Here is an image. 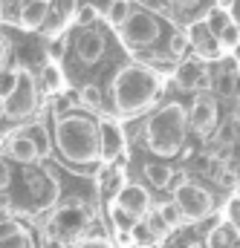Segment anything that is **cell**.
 I'll use <instances>...</instances> for the list:
<instances>
[{
	"mask_svg": "<svg viewBox=\"0 0 240 248\" xmlns=\"http://www.w3.org/2000/svg\"><path fill=\"white\" fill-rule=\"evenodd\" d=\"M55 147L69 165H93L104 159L102 124L90 116L69 113L55 124Z\"/></svg>",
	"mask_w": 240,
	"mask_h": 248,
	"instance_id": "6da1fadb",
	"label": "cell"
},
{
	"mask_svg": "<svg viewBox=\"0 0 240 248\" xmlns=\"http://www.w3.org/2000/svg\"><path fill=\"white\" fill-rule=\"evenodd\" d=\"M188 110L171 101L165 104L162 110H156L148 124H145V144L154 156H162V159H171L177 156L185 144V136H188Z\"/></svg>",
	"mask_w": 240,
	"mask_h": 248,
	"instance_id": "7a4b0ae2",
	"label": "cell"
},
{
	"mask_svg": "<svg viewBox=\"0 0 240 248\" xmlns=\"http://www.w3.org/2000/svg\"><path fill=\"white\" fill-rule=\"evenodd\" d=\"M159 95V78L145 66H121L113 78V107L121 116H136Z\"/></svg>",
	"mask_w": 240,
	"mask_h": 248,
	"instance_id": "3957f363",
	"label": "cell"
},
{
	"mask_svg": "<svg viewBox=\"0 0 240 248\" xmlns=\"http://www.w3.org/2000/svg\"><path fill=\"white\" fill-rule=\"evenodd\" d=\"M159 32H162V26H159L156 15L148 9H136L130 15V20L119 29V41L130 49H145L159 41Z\"/></svg>",
	"mask_w": 240,
	"mask_h": 248,
	"instance_id": "277c9868",
	"label": "cell"
},
{
	"mask_svg": "<svg viewBox=\"0 0 240 248\" xmlns=\"http://www.w3.org/2000/svg\"><path fill=\"white\" fill-rule=\"evenodd\" d=\"M174 202L180 208L182 219H188V222H200L214 211L211 193L203 185H194V182H180L177 190H174Z\"/></svg>",
	"mask_w": 240,
	"mask_h": 248,
	"instance_id": "5b68a950",
	"label": "cell"
},
{
	"mask_svg": "<svg viewBox=\"0 0 240 248\" xmlns=\"http://www.w3.org/2000/svg\"><path fill=\"white\" fill-rule=\"evenodd\" d=\"M38 107V84L29 72H20V84L17 90L12 93V98L3 101V110H6V119H26L32 116Z\"/></svg>",
	"mask_w": 240,
	"mask_h": 248,
	"instance_id": "8992f818",
	"label": "cell"
},
{
	"mask_svg": "<svg viewBox=\"0 0 240 248\" xmlns=\"http://www.w3.org/2000/svg\"><path fill=\"white\" fill-rule=\"evenodd\" d=\"M116 205L124 208L127 214H133V217L142 219V217L151 214V193L142 185H124L119 190V196H116Z\"/></svg>",
	"mask_w": 240,
	"mask_h": 248,
	"instance_id": "52a82bcc",
	"label": "cell"
},
{
	"mask_svg": "<svg viewBox=\"0 0 240 248\" xmlns=\"http://www.w3.org/2000/svg\"><path fill=\"white\" fill-rule=\"evenodd\" d=\"M214 124H217V104L211 98H200V101L191 104V110H188V127L194 133H208Z\"/></svg>",
	"mask_w": 240,
	"mask_h": 248,
	"instance_id": "ba28073f",
	"label": "cell"
},
{
	"mask_svg": "<svg viewBox=\"0 0 240 248\" xmlns=\"http://www.w3.org/2000/svg\"><path fill=\"white\" fill-rule=\"evenodd\" d=\"M6 156L15 159V162H23V165H32L41 159V150L35 147V141H29L26 136L15 133L12 139H6Z\"/></svg>",
	"mask_w": 240,
	"mask_h": 248,
	"instance_id": "9c48e42d",
	"label": "cell"
},
{
	"mask_svg": "<svg viewBox=\"0 0 240 248\" xmlns=\"http://www.w3.org/2000/svg\"><path fill=\"white\" fill-rule=\"evenodd\" d=\"M208 84V72H206V66L197 61H185L177 69V87L185 90V93H194V90H200V87H206Z\"/></svg>",
	"mask_w": 240,
	"mask_h": 248,
	"instance_id": "30bf717a",
	"label": "cell"
},
{
	"mask_svg": "<svg viewBox=\"0 0 240 248\" xmlns=\"http://www.w3.org/2000/svg\"><path fill=\"white\" fill-rule=\"evenodd\" d=\"M102 55H104V35L84 32L81 41H78V58L84 63H96V61H102Z\"/></svg>",
	"mask_w": 240,
	"mask_h": 248,
	"instance_id": "8fae6325",
	"label": "cell"
},
{
	"mask_svg": "<svg viewBox=\"0 0 240 248\" xmlns=\"http://www.w3.org/2000/svg\"><path fill=\"white\" fill-rule=\"evenodd\" d=\"M50 17V3L47 0H32L23 6V15H20V26L26 29H41Z\"/></svg>",
	"mask_w": 240,
	"mask_h": 248,
	"instance_id": "7c38bea8",
	"label": "cell"
},
{
	"mask_svg": "<svg viewBox=\"0 0 240 248\" xmlns=\"http://www.w3.org/2000/svg\"><path fill=\"white\" fill-rule=\"evenodd\" d=\"M188 41L194 44V49H197L200 55H208V52H217V49H220V46H217V38L208 32L206 20H200V23H194V26H191V35H188Z\"/></svg>",
	"mask_w": 240,
	"mask_h": 248,
	"instance_id": "4fadbf2b",
	"label": "cell"
},
{
	"mask_svg": "<svg viewBox=\"0 0 240 248\" xmlns=\"http://www.w3.org/2000/svg\"><path fill=\"white\" fill-rule=\"evenodd\" d=\"M15 133H20V136H26L29 141H35V147L41 150V156H47L50 147H52V139H50V133H47L44 124H26V127H20V130H15Z\"/></svg>",
	"mask_w": 240,
	"mask_h": 248,
	"instance_id": "5bb4252c",
	"label": "cell"
},
{
	"mask_svg": "<svg viewBox=\"0 0 240 248\" xmlns=\"http://www.w3.org/2000/svg\"><path fill=\"white\" fill-rule=\"evenodd\" d=\"M110 217H113V225H116V231H119L121 237H133V231L142 225V219H139V217L127 214V211H124V208H119V205H113Z\"/></svg>",
	"mask_w": 240,
	"mask_h": 248,
	"instance_id": "9a60e30c",
	"label": "cell"
},
{
	"mask_svg": "<svg viewBox=\"0 0 240 248\" xmlns=\"http://www.w3.org/2000/svg\"><path fill=\"white\" fill-rule=\"evenodd\" d=\"M145 176H148V182L154 187H168L171 185V179H174V170L168 168V165H162V162H154V165H145Z\"/></svg>",
	"mask_w": 240,
	"mask_h": 248,
	"instance_id": "2e32d148",
	"label": "cell"
},
{
	"mask_svg": "<svg viewBox=\"0 0 240 248\" xmlns=\"http://www.w3.org/2000/svg\"><path fill=\"white\" fill-rule=\"evenodd\" d=\"M203 20H206L208 32H211L214 38H217V35H223V32H226V29L235 23V20L229 17V12H226V9H217V6H214V9H208V15H206Z\"/></svg>",
	"mask_w": 240,
	"mask_h": 248,
	"instance_id": "e0dca14e",
	"label": "cell"
},
{
	"mask_svg": "<svg viewBox=\"0 0 240 248\" xmlns=\"http://www.w3.org/2000/svg\"><path fill=\"white\" fill-rule=\"evenodd\" d=\"M102 136H104V159H113L121 147V133L116 122H104L102 124Z\"/></svg>",
	"mask_w": 240,
	"mask_h": 248,
	"instance_id": "ac0fdd59",
	"label": "cell"
},
{
	"mask_svg": "<svg viewBox=\"0 0 240 248\" xmlns=\"http://www.w3.org/2000/svg\"><path fill=\"white\" fill-rule=\"evenodd\" d=\"M136 9H133V3L130 0H113L110 3V9H107V20H110V26H116L121 29L127 20H130V15H133Z\"/></svg>",
	"mask_w": 240,
	"mask_h": 248,
	"instance_id": "d6986e66",
	"label": "cell"
},
{
	"mask_svg": "<svg viewBox=\"0 0 240 248\" xmlns=\"http://www.w3.org/2000/svg\"><path fill=\"white\" fill-rule=\"evenodd\" d=\"M217 46H220V52H232V49H238L240 46V26L238 23H232L223 35H217Z\"/></svg>",
	"mask_w": 240,
	"mask_h": 248,
	"instance_id": "ffe728a7",
	"label": "cell"
},
{
	"mask_svg": "<svg viewBox=\"0 0 240 248\" xmlns=\"http://www.w3.org/2000/svg\"><path fill=\"white\" fill-rule=\"evenodd\" d=\"M81 101H84L90 110H102V107H104L102 90H99L96 84H84V87H81Z\"/></svg>",
	"mask_w": 240,
	"mask_h": 248,
	"instance_id": "44dd1931",
	"label": "cell"
},
{
	"mask_svg": "<svg viewBox=\"0 0 240 248\" xmlns=\"http://www.w3.org/2000/svg\"><path fill=\"white\" fill-rule=\"evenodd\" d=\"M156 214H159L171 228H177V225L182 222V214H180V208H177V202H162V205L156 208Z\"/></svg>",
	"mask_w": 240,
	"mask_h": 248,
	"instance_id": "7402d4cb",
	"label": "cell"
},
{
	"mask_svg": "<svg viewBox=\"0 0 240 248\" xmlns=\"http://www.w3.org/2000/svg\"><path fill=\"white\" fill-rule=\"evenodd\" d=\"M235 78H238V72H220L217 75V93L223 95V98H235Z\"/></svg>",
	"mask_w": 240,
	"mask_h": 248,
	"instance_id": "603a6c76",
	"label": "cell"
},
{
	"mask_svg": "<svg viewBox=\"0 0 240 248\" xmlns=\"http://www.w3.org/2000/svg\"><path fill=\"white\" fill-rule=\"evenodd\" d=\"M206 248H232V234L229 228H214L208 234V246Z\"/></svg>",
	"mask_w": 240,
	"mask_h": 248,
	"instance_id": "cb8c5ba5",
	"label": "cell"
},
{
	"mask_svg": "<svg viewBox=\"0 0 240 248\" xmlns=\"http://www.w3.org/2000/svg\"><path fill=\"white\" fill-rule=\"evenodd\" d=\"M148 231H151L156 240H162V237L171 231V225H168V222H165L159 214H148Z\"/></svg>",
	"mask_w": 240,
	"mask_h": 248,
	"instance_id": "d4e9b609",
	"label": "cell"
},
{
	"mask_svg": "<svg viewBox=\"0 0 240 248\" xmlns=\"http://www.w3.org/2000/svg\"><path fill=\"white\" fill-rule=\"evenodd\" d=\"M29 243H26V234L23 231H3V248H26Z\"/></svg>",
	"mask_w": 240,
	"mask_h": 248,
	"instance_id": "484cf974",
	"label": "cell"
},
{
	"mask_svg": "<svg viewBox=\"0 0 240 248\" xmlns=\"http://www.w3.org/2000/svg\"><path fill=\"white\" fill-rule=\"evenodd\" d=\"M41 75H44V87H47V90H55V87L61 84V72L52 66V63H47Z\"/></svg>",
	"mask_w": 240,
	"mask_h": 248,
	"instance_id": "4316f807",
	"label": "cell"
},
{
	"mask_svg": "<svg viewBox=\"0 0 240 248\" xmlns=\"http://www.w3.org/2000/svg\"><path fill=\"white\" fill-rule=\"evenodd\" d=\"M235 133H238V127H235V124H223V127H220V133H217V141H220V144H232Z\"/></svg>",
	"mask_w": 240,
	"mask_h": 248,
	"instance_id": "83f0119b",
	"label": "cell"
},
{
	"mask_svg": "<svg viewBox=\"0 0 240 248\" xmlns=\"http://www.w3.org/2000/svg\"><path fill=\"white\" fill-rule=\"evenodd\" d=\"M148 9H154V12H159V15H168L171 12V3L168 0H142Z\"/></svg>",
	"mask_w": 240,
	"mask_h": 248,
	"instance_id": "f1b7e54d",
	"label": "cell"
},
{
	"mask_svg": "<svg viewBox=\"0 0 240 248\" xmlns=\"http://www.w3.org/2000/svg\"><path fill=\"white\" fill-rule=\"evenodd\" d=\"M93 20H96V9H93V6H81V12H78V23L87 26V23H93Z\"/></svg>",
	"mask_w": 240,
	"mask_h": 248,
	"instance_id": "f546056e",
	"label": "cell"
},
{
	"mask_svg": "<svg viewBox=\"0 0 240 248\" xmlns=\"http://www.w3.org/2000/svg\"><path fill=\"white\" fill-rule=\"evenodd\" d=\"M185 41H188L185 35H177V38L171 41V49H168V52H171V55H182V49H185Z\"/></svg>",
	"mask_w": 240,
	"mask_h": 248,
	"instance_id": "4dcf8cb0",
	"label": "cell"
},
{
	"mask_svg": "<svg viewBox=\"0 0 240 248\" xmlns=\"http://www.w3.org/2000/svg\"><path fill=\"white\" fill-rule=\"evenodd\" d=\"M75 248H110L107 240H84V243H78Z\"/></svg>",
	"mask_w": 240,
	"mask_h": 248,
	"instance_id": "1f68e13d",
	"label": "cell"
},
{
	"mask_svg": "<svg viewBox=\"0 0 240 248\" xmlns=\"http://www.w3.org/2000/svg\"><path fill=\"white\" fill-rule=\"evenodd\" d=\"M171 6H177V9H194V6H200V0H168Z\"/></svg>",
	"mask_w": 240,
	"mask_h": 248,
	"instance_id": "d6a6232c",
	"label": "cell"
},
{
	"mask_svg": "<svg viewBox=\"0 0 240 248\" xmlns=\"http://www.w3.org/2000/svg\"><path fill=\"white\" fill-rule=\"evenodd\" d=\"M235 98H240V72H238V78H235Z\"/></svg>",
	"mask_w": 240,
	"mask_h": 248,
	"instance_id": "836d02e7",
	"label": "cell"
},
{
	"mask_svg": "<svg viewBox=\"0 0 240 248\" xmlns=\"http://www.w3.org/2000/svg\"><path fill=\"white\" fill-rule=\"evenodd\" d=\"M185 248H203V246H197V243H191V246H185Z\"/></svg>",
	"mask_w": 240,
	"mask_h": 248,
	"instance_id": "e575fe53",
	"label": "cell"
},
{
	"mask_svg": "<svg viewBox=\"0 0 240 248\" xmlns=\"http://www.w3.org/2000/svg\"><path fill=\"white\" fill-rule=\"evenodd\" d=\"M220 3H229V0H220Z\"/></svg>",
	"mask_w": 240,
	"mask_h": 248,
	"instance_id": "d590c367",
	"label": "cell"
},
{
	"mask_svg": "<svg viewBox=\"0 0 240 248\" xmlns=\"http://www.w3.org/2000/svg\"><path fill=\"white\" fill-rule=\"evenodd\" d=\"M47 3H50V0H47Z\"/></svg>",
	"mask_w": 240,
	"mask_h": 248,
	"instance_id": "8d00e7d4",
	"label": "cell"
}]
</instances>
